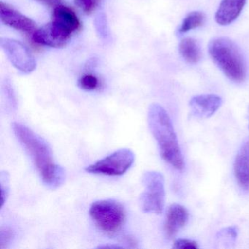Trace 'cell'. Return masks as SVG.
<instances>
[{
  "label": "cell",
  "instance_id": "23",
  "mask_svg": "<svg viewBox=\"0 0 249 249\" xmlns=\"http://www.w3.org/2000/svg\"><path fill=\"white\" fill-rule=\"evenodd\" d=\"M36 1L43 4V5H48V6H53L58 2V0H36Z\"/></svg>",
  "mask_w": 249,
  "mask_h": 249
},
{
  "label": "cell",
  "instance_id": "9",
  "mask_svg": "<svg viewBox=\"0 0 249 249\" xmlns=\"http://www.w3.org/2000/svg\"><path fill=\"white\" fill-rule=\"evenodd\" d=\"M222 104V100L215 94L195 96L189 102L192 113L196 117L207 119L215 114Z\"/></svg>",
  "mask_w": 249,
  "mask_h": 249
},
{
  "label": "cell",
  "instance_id": "2",
  "mask_svg": "<svg viewBox=\"0 0 249 249\" xmlns=\"http://www.w3.org/2000/svg\"><path fill=\"white\" fill-rule=\"evenodd\" d=\"M148 122L162 158L175 168L182 170L183 155L168 113L162 106L154 103L148 109Z\"/></svg>",
  "mask_w": 249,
  "mask_h": 249
},
{
  "label": "cell",
  "instance_id": "1",
  "mask_svg": "<svg viewBox=\"0 0 249 249\" xmlns=\"http://www.w3.org/2000/svg\"><path fill=\"white\" fill-rule=\"evenodd\" d=\"M12 129L20 143L31 157L44 184L51 189H56L63 184L65 170L53 162L52 150L46 141L18 122L12 124Z\"/></svg>",
  "mask_w": 249,
  "mask_h": 249
},
{
  "label": "cell",
  "instance_id": "21",
  "mask_svg": "<svg viewBox=\"0 0 249 249\" xmlns=\"http://www.w3.org/2000/svg\"><path fill=\"white\" fill-rule=\"evenodd\" d=\"M219 235H227L235 240L237 236V228L236 227H227V228L224 229V230L220 231Z\"/></svg>",
  "mask_w": 249,
  "mask_h": 249
},
{
  "label": "cell",
  "instance_id": "8",
  "mask_svg": "<svg viewBox=\"0 0 249 249\" xmlns=\"http://www.w3.org/2000/svg\"><path fill=\"white\" fill-rule=\"evenodd\" d=\"M49 24L59 37L67 41L81 26L75 11L65 5H58L54 8L53 19Z\"/></svg>",
  "mask_w": 249,
  "mask_h": 249
},
{
  "label": "cell",
  "instance_id": "7",
  "mask_svg": "<svg viewBox=\"0 0 249 249\" xmlns=\"http://www.w3.org/2000/svg\"><path fill=\"white\" fill-rule=\"evenodd\" d=\"M0 45L13 65L24 73H30L36 68V62L27 46L21 42L3 38Z\"/></svg>",
  "mask_w": 249,
  "mask_h": 249
},
{
  "label": "cell",
  "instance_id": "24",
  "mask_svg": "<svg viewBox=\"0 0 249 249\" xmlns=\"http://www.w3.org/2000/svg\"></svg>",
  "mask_w": 249,
  "mask_h": 249
},
{
  "label": "cell",
  "instance_id": "19",
  "mask_svg": "<svg viewBox=\"0 0 249 249\" xmlns=\"http://www.w3.org/2000/svg\"><path fill=\"white\" fill-rule=\"evenodd\" d=\"M173 248L176 249H197L199 246L195 240L180 238L174 242Z\"/></svg>",
  "mask_w": 249,
  "mask_h": 249
},
{
  "label": "cell",
  "instance_id": "12",
  "mask_svg": "<svg viewBox=\"0 0 249 249\" xmlns=\"http://www.w3.org/2000/svg\"><path fill=\"white\" fill-rule=\"evenodd\" d=\"M246 2V0H222L215 14V21L221 26L234 22L243 11Z\"/></svg>",
  "mask_w": 249,
  "mask_h": 249
},
{
  "label": "cell",
  "instance_id": "15",
  "mask_svg": "<svg viewBox=\"0 0 249 249\" xmlns=\"http://www.w3.org/2000/svg\"><path fill=\"white\" fill-rule=\"evenodd\" d=\"M205 22V15L201 11H192L189 13L182 22L178 33H186L194 29L202 27Z\"/></svg>",
  "mask_w": 249,
  "mask_h": 249
},
{
  "label": "cell",
  "instance_id": "20",
  "mask_svg": "<svg viewBox=\"0 0 249 249\" xmlns=\"http://www.w3.org/2000/svg\"><path fill=\"white\" fill-rule=\"evenodd\" d=\"M86 14H89L95 10L101 0H77Z\"/></svg>",
  "mask_w": 249,
  "mask_h": 249
},
{
  "label": "cell",
  "instance_id": "13",
  "mask_svg": "<svg viewBox=\"0 0 249 249\" xmlns=\"http://www.w3.org/2000/svg\"><path fill=\"white\" fill-rule=\"evenodd\" d=\"M234 171L239 186L249 190V140L243 143L234 160Z\"/></svg>",
  "mask_w": 249,
  "mask_h": 249
},
{
  "label": "cell",
  "instance_id": "4",
  "mask_svg": "<svg viewBox=\"0 0 249 249\" xmlns=\"http://www.w3.org/2000/svg\"><path fill=\"white\" fill-rule=\"evenodd\" d=\"M89 213L97 227L109 234L119 231L126 218V212L122 204L113 199L94 202L90 208Z\"/></svg>",
  "mask_w": 249,
  "mask_h": 249
},
{
  "label": "cell",
  "instance_id": "14",
  "mask_svg": "<svg viewBox=\"0 0 249 249\" xmlns=\"http://www.w3.org/2000/svg\"><path fill=\"white\" fill-rule=\"evenodd\" d=\"M179 52L182 57L191 64H196L201 59L200 47L196 40L193 38L183 39L179 45Z\"/></svg>",
  "mask_w": 249,
  "mask_h": 249
},
{
  "label": "cell",
  "instance_id": "3",
  "mask_svg": "<svg viewBox=\"0 0 249 249\" xmlns=\"http://www.w3.org/2000/svg\"><path fill=\"white\" fill-rule=\"evenodd\" d=\"M210 56L224 75L235 83L246 78V64L237 45L227 37H217L208 45Z\"/></svg>",
  "mask_w": 249,
  "mask_h": 249
},
{
  "label": "cell",
  "instance_id": "22",
  "mask_svg": "<svg viewBox=\"0 0 249 249\" xmlns=\"http://www.w3.org/2000/svg\"><path fill=\"white\" fill-rule=\"evenodd\" d=\"M5 91H6L7 96L8 97L11 104L16 105L15 98H14V94H13V90L11 89V84L7 83L5 85Z\"/></svg>",
  "mask_w": 249,
  "mask_h": 249
},
{
  "label": "cell",
  "instance_id": "6",
  "mask_svg": "<svg viewBox=\"0 0 249 249\" xmlns=\"http://www.w3.org/2000/svg\"><path fill=\"white\" fill-rule=\"evenodd\" d=\"M135 154L127 148L118 150L94 164L86 167V171L93 174L122 176L133 164Z\"/></svg>",
  "mask_w": 249,
  "mask_h": 249
},
{
  "label": "cell",
  "instance_id": "16",
  "mask_svg": "<svg viewBox=\"0 0 249 249\" xmlns=\"http://www.w3.org/2000/svg\"><path fill=\"white\" fill-rule=\"evenodd\" d=\"M95 28L97 34L100 36V38L104 40H107L109 38V30L107 27V19L104 14H100L96 17Z\"/></svg>",
  "mask_w": 249,
  "mask_h": 249
},
{
  "label": "cell",
  "instance_id": "10",
  "mask_svg": "<svg viewBox=\"0 0 249 249\" xmlns=\"http://www.w3.org/2000/svg\"><path fill=\"white\" fill-rule=\"evenodd\" d=\"M0 18L5 25L19 31L32 33L36 29V24L33 20L3 2H0Z\"/></svg>",
  "mask_w": 249,
  "mask_h": 249
},
{
  "label": "cell",
  "instance_id": "5",
  "mask_svg": "<svg viewBox=\"0 0 249 249\" xmlns=\"http://www.w3.org/2000/svg\"><path fill=\"white\" fill-rule=\"evenodd\" d=\"M142 183L145 189L140 196L141 209L148 213H161L165 200L164 176L159 172L148 171L142 176Z\"/></svg>",
  "mask_w": 249,
  "mask_h": 249
},
{
  "label": "cell",
  "instance_id": "18",
  "mask_svg": "<svg viewBox=\"0 0 249 249\" xmlns=\"http://www.w3.org/2000/svg\"><path fill=\"white\" fill-rule=\"evenodd\" d=\"M0 179H1L0 184H1V196H2L1 202H2V206H3L9 192V175L6 172H2Z\"/></svg>",
  "mask_w": 249,
  "mask_h": 249
},
{
  "label": "cell",
  "instance_id": "11",
  "mask_svg": "<svg viewBox=\"0 0 249 249\" xmlns=\"http://www.w3.org/2000/svg\"><path fill=\"white\" fill-rule=\"evenodd\" d=\"M189 212L180 204L175 203L169 207L166 215L164 231L168 238H173L187 223Z\"/></svg>",
  "mask_w": 249,
  "mask_h": 249
},
{
  "label": "cell",
  "instance_id": "17",
  "mask_svg": "<svg viewBox=\"0 0 249 249\" xmlns=\"http://www.w3.org/2000/svg\"><path fill=\"white\" fill-rule=\"evenodd\" d=\"M80 87L86 91H93L98 87L99 81L97 77L93 75H85L79 80Z\"/></svg>",
  "mask_w": 249,
  "mask_h": 249
}]
</instances>
